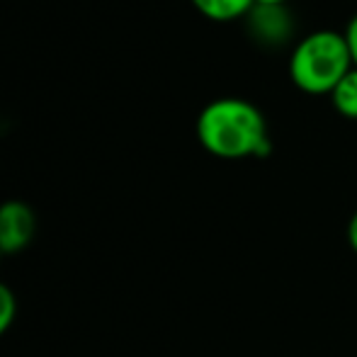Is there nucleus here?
Listing matches in <instances>:
<instances>
[{"label": "nucleus", "instance_id": "1", "mask_svg": "<svg viewBox=\"0 0 357 357\" xmlns=\"http://www.w3.org/2000/svg\"><path fill=\"white\" fill-rule=\"evenodd\" d=\"M195 132L199 146L221 160L265 158L273 149L263 109L234 95L204 105L197 114Z\"/></svg>", "mask_w": 357, "mask_h": 357}, {"label": "nucleus", "instance_id": "2", "mask_svg": "<svg viewBox=\"0 0 357 357\" xmlns=\"http://www.w3.org/2000/svg\"><path fill=\"white\" fill-rule=\"evenodd\" d=\"M353 68L350 49L343 32L314 29L291 47L287 73L306 95H331L343 75Z\"/></svg>", "mask_w": 357, "mask_h": 357}, {"label": "nucleus", "instance_id": "3", "mask_svg": "<svg viewBox=\"0 0 357 357\" xmlns=\"http://www.w3.org/2000/svg\"><path fill=\"white\" fill-rule=\"evenodd\" d=\"M243 20L248 34L263 47H284L294 39L296 20L287 5H253Z\"/></svg>", "mask_w": 357, "mask_h": 357}, {"label": "nucleus", "instance_id": "4", "mask_svg": "<svg viewBox=\"0 0 357 357\" xmlns=\"http://www.w3.org/2000/svg\"><path fill=\"white\" fill-rule=\"evenodd\" d=\"M37 236V214L22 199H5L0 204V253H22Z\"/></svg>", "mask_w": 357, "mask_h": 357}, {"label": "nucleus", "instance_id": "5", "mask_svg": "<svg viewBox=\"0 0 357 357\" xmlns=\"http://www.w3.org/2000/svg\"><path fill=\"white\" fill-rule=\"evenodd\" d=\"M202 17L212 22H236L243 20L253 8V0H190Z\"/></svg>", "mask_w": 357, "mask_h": 357}, {"label": "nucleus", "instance_id": "6", "mask_svg": "<svg viewBox=\"0 0 357 357\" xmlns=\"http://www.w3.org/2000/svg\"><path fill=\"white\" fill-rule=\"evenodd\" d=\"M328 98H331L333 109L340 117L357 122V68L355 66L343 75V80L335 85Z\"/></svg>", "mask_w": 357, "mask_h": 357}, {"label": "nucleus", "instance_id": "7", "mask_svg": "<svg viewBox=\"0 0 357 357\" xmlns=\"http://www.w3.org/2000/svg\"><path fill=\"white\" fill-rule=\"evenodd\" d=\"M17 316V296L5 282H0V338L10 331Z\"/></svg>", "mask_w": 357, "mask_h": 357}, {"label": "nucleus", "instance_id": "8", "mask_svg": "<svg viewBox=\"0 0 357 357\" xmlns=\"http://www.w3.org/2000/svg\"><path fill=\"white\" fill-rule=\"evenodd\" d=\"M343 37H345V42H348L350 59H353V66L357 68V13L348 20V24H345Z\"/></svg>", "mask_w": 357, "mask_h": 357}, {"label": "nucleus", "instance_id": "9", "mask_svg": "<svg viewBox=\"0 0 357 357\" xmlns=\"http://www.w3.org/2000/svg\"><path fill=\"white\" fill-rule=\"evenodd\" d=\"M348 243H350V248L357 253V209L353 212V216H350V221H348Z\"/></svg>", "mask_w": 357, "mask_h": 357}, {"label": "nucleus", "instance_id": "10", "mask_svg": "<svg viewBox=\"0 0 357 357\" xmlns=\"http://www.w3.org/2000/svg\"><path fill=\"white\" fill-rule=\"evenodd\" d=\"M289 0H253V5H287Z\"/></svg>", "mask_w": 357, "mask_h": 357}, {"label": "nucleus", "instance_id": "11", "mask_svg": "<svg viewBox=\"0 0 357 357\" xmlns=\"http://www.w3.org/2000/svg\"><path fill=\"white\" fill-rule=\"evenodd\" d=\"M0 260H3V253H0Z\"/></svg>", "mask_w": 357, "mask_h": 357}]
</instances>
